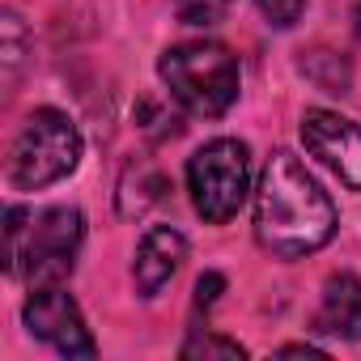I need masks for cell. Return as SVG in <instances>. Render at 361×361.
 I'll list each match as a JSON object with an SVG mask.
<instances>
[{
	"instance_id": "cell-1",
	"label": "cell",
	"mask_w": 361,
	"mask_h": 361,
	"mask_svg": "<svg viewBox=\"0 0 361 361\" xmlns=\"http://www.w3.org/2000/svg\"><path fill=\"white\" fill-rule=\"evenodd\" d=\"M331 234H336V209L327 192L289 149H276L259 174L255 238L264 243V251L281 259H298L319 251Z\"/></svg>"
},
{
	"instance_id": "cell-2",
	"label": "cell",
	"mask_w": 361,
	"mask_h": 361,
	"mask_svg": "<svg viewBox=\"0 0 361 361\" xmlns=\"http://www.w3.org/2000/svg\"><path fill=\"white\" fill-rule=\"evenodd\" d=\"M85 238V221L77 209H47L39 217H30L26 209H9L5 213V259L9 272L26 276L35 289L60 285L81 251Z\"/></svg>"
},
{
	"instance_id": "cell-3",
	"label": "cell",
	"mask_w": 361,
	"mask_h": 361,
	"mask_svg": "<svg viewBox=\"0 0 361 361\" xmlns=\"http://www.w3.org/2000/svg\"><path fill=\"white\" fill-rule=\"evenodd\" d=\"M157 73L192 115H226L238 98V60L221 43H178L161 56Z\"/></svg>"
},
{
	"instance_id": "cell-4",
	"label": "cell",
	"mask_w": 361,
	"mask_h": 361,
	"mask_svg": "<svg viewBox=\"0 0 361 361\" xmlns=\"http://www.w3.org/2000/svg\"><path fill=\"white\" fill-rule=\"evenodd\" d=\"M81 161V132L60 111H35L26 128L18 132L9 149V183L18 192H39L47 183H60Z\"/></svg>"
},
{
	"instance_id": "cell-5",
	"label": "cell",
	"mask_w": 361,
	"mask_h": 361,
	"mask_svg": "<svg viewBox=\"0 0 361 361\" xmlns=\"http://www.w3.org/2000/svg\"><path fill=\"white\" fill-rule=\"evenodd\" d=\"M188 188L192 204L204 221H230L251 192V153L243 140H209L188 161Z\"/></svg>"
},
{
	"instance_id": "cell-6",
	"label": "cell",
	"mask_w": 361,
	"mask_h": 361,
	"mask_svg": "<svg viewBox=\"0 0 361 361\" xmlns=\"http://www.w3.org/2000/svg\"><path fill=\"white\" fill-rule=\"evenodd\" d=\"M22 319H26L30 336H39L56 353H64V357H94V340L85 331V319H81L77 302L64 289H56V285L35 289V298L26 302Z\"/></svg>"
},
{
	"instance_id": "cell-7",
	"label": "cell",
	"mask_w": 361,
	"mask_h": 361,
	"mask_svg": "<svg viewBox=\"0 0 361 361\" xmlns=\"http://www.w3.org/2000/svg\"><path fill=\"white\" fill-rule=\"evenodd\" d=\"M302 140L306 149L340 174V183L361 192V128L336 111H306L302 115Z\"/></svg>"
},
{
	"instance_id": "cell-8",
	"label": "cell",
	"mask_w": 361,
	"mask_h": 361,
	"mask_svg": "<svg viewBox=\"0 0 361 361\" xmlns=\"http://www.w3.org/2000/svg\"><path fill=\"white\" fill-rule=\"evenodd\" d=\"M183 259H188V238L178 234V230H170V226H153L140 238V247H136V264H132L136 289L145 298H153L178 272V264H183Z\"/></svg>"
},
{
	"instance_id": "cell-9",
	"label": "cell",
	"mask_w": 361,
	"mask_h": 361,
	"mask_svg": "<svg viewBox=\"0 0 361 361\" xmlns=\"http://www.w3.org/2000/svg\"><path fill=\"white\" fill-rule=\"evenodd\" d=\"M319 331L361 340V281L353 272H340L323 285V306H319Z\"/></svg>"
},
{
	"instance_id": "cell-10",
	"label": "cell",
	"mask_w": 361,
	"mask_h": 361,
	"mask_svg": "<svg viewBox=\"0 0 361 361\" xmlns=\"http://www.w3.org/2000/svg\"><path fill=\"white\" fill-rule=\"evenodd\" d=\"M166 192V178L157 174V166L149 161H132L123 170V183H119V213L123 217H140L149 204H157Z\"/></svg>"
},
{
	"instance_id": "cell-11",
	"label": "cell",
	"mask_w": 361,
	"mask_h": 361,
	"mask_svg": "<svg viewBox=\"0 0 361 361\" xmlns=\"http://www.w3.org/2000/svg\"><path fill=\"white\" fill-rule=\"evenodd\" d=\"M302 73H306V81H314L323 94H348V81H353V68H348L336 51H306Z\"/></svg>"
},
{
	"instance_id": "cell-12",
	"label": "cell",
	"mask_w": 361,
	"mask_h": 361,
	"mask_svg": "<svg viewBox=\"0 0 361 361\" xmlns=\"http://www.w3.org/2000/svg\"><path fill=\"white\" fill-rule=\"evenodd\" d=\"M234 0H174L178 18H183L188 26H217L226 13H230Z\"/></svg>"
},
{
	"instance_id": "cell-13",
	"label": "cell",
	"mask_w": 361,
	"mask_h": 361,
	"mask_svg": "<svg viewBox=\"0 0 361 361\" xmlns=\"http://www.w3.org/2000/svg\"><path fill=\"white\" fill-rule=\"evenodd\" d=\"M183 357H188V361H196V357L238 361V357H247V348H243V344H234V340H221V336H192V340L183 344Z\"/></svg>"
},
{
	"instance_id": "cell-14",
	"label": "cell",
	"mask_w": 361,
	"mask_h": 361,
	"mask_svg": "<svg viewBox=\"0 0 361 361\" xmlns=\"http://www.w3.org/2000/svg\"><path fill=\"white\" fill-rule=\"evenodd\" d=\"M0 30H5V77L13 81V77H18V64H22V47H26V39H22V18H18V13H5Z\"/></svg>"
},
{
	"instance_id": "cell-15",
	"label": "cell",
	"mask_w": 361,
	"mask_h": 361,
	"mask_svg": "<svg viewBox=\"0 0 361 361\" xmlns=\"http://www.w3.org/2000/svg\"><path fill=\"white\" fill-rule=\"evenodd\" d=\"M255 5L264 9V18L272 22V26H293L298 18H302V9H306V0H255Z\"/></svg>"
},
{
	"instance_id": "cell-16",
	"label": "cell",
	"mask_w": 361,
	"mask_h": 361,
	"mask_svg": "<svg viewBox=\"0 0 361 361\" xmlns=\"http://www.w3.org/2000/svg\"><path fill=\"white\" fill-rule=\"evenodd\" d=\"M221 289H226V276H217V272L200 276V285H196V306H213Z\"/></svg>"
},
{
	"instance_id": "cell-17",
	"label": "cell",
	"mask_w": 361,
	"mask_h": 361,
	"mask_svg": "<svg viewBox=\"0 0 361 361\" xmlns=\"http://www.w3.org/2000/svg\"><path fill=\"white\" fill-rule=\"evenodd\" d=\"M281 357H314V361H323V353L310 348V344H289V348H281Z\"/></svg>"
},
{
	"instance_id": "cell-18",
	"label": "cell",
	"mask_w": 361,
	"mask_h": 361,
	"mask_svg": "<svg viewBox=\"0 0 361 361\" xmlns=\"http://www.w3.org/2000/svg\"><path fill=\"white\" fill-rule=\"evenodd\" d=\"M357 39H361V9H357Z\"/></svg>"
}]
</instances>
